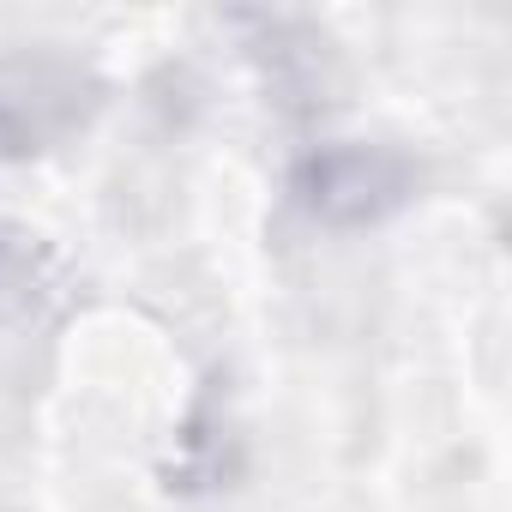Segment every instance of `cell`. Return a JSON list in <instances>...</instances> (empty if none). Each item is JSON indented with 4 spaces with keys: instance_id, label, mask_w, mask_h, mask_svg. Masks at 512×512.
Masks as SVG:
<instances>
[{
    "instance_id": "obj_2",
    "label": "cell",
    "mask_w": 512,
    "mask_h": 512,
    "mask_svg": "<svg viewBox=\"0 0 512 512\" xmlns=\"http://www.w3.org/2000/svg\"><path fill=\"white\" fill-rule=\"evenodd\" d=\"M37 296V247L31 235H0V308Z\"/></svg>"
},
{
    "instance_id": "obj_1",
    "label": "cell",
    "mask_w": 512,
    "mask_h": 512,
    "mask_svg": "<svg viewBox=\"0 0 512 512\" xmlns=\"http://www.w3.org/2000/svg\"><path fill=\"white\" fill-rule=\"evenodd\" d=\"M398 199V169L368 151H326L302 169V205L314 217H374Z\"/></svg>"
}]
</instances>
